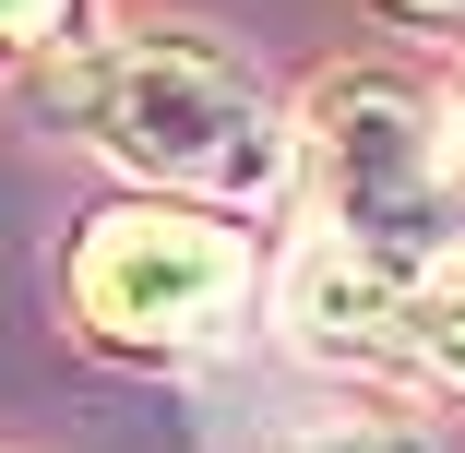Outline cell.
<instances>
[{"mask_svg":"<svg viewBox=\"0 0 465 453\" xmlns=\"http://www.w3.org/2000/svg\"><path fill=\"white\" fill-rule=\"evenodd\" d=\"M60 108L84 120V143L120 155L132 179H167V192H215V203H262L287 179L299 132L262 108V84L203 48V36H120L84 48L60 72Z\"/></svg>","mask_w":465,"mask_h":453,"instance_id":"1","label":"cell"},{"mask_svg":"<svg viewBox=\"0 0 465 453\" xmlns=\"http://www.w3.org/2000/svg\"><path fill=\"white\" fill-rule=\"evenodd\" d=\"M299 155H311V192H322V239H358V251L406 262V275H430V251H441V132L406 84L334 72L299 120Z\"/></svg>","mask_w":465,"mask_h":453,"instance_id":"2","label":"cell"},{"mask_svg":"<svg viewBox=\"0 0 465 453\" xmlns=\"http://www.w3.org/2000/svg\"><path fill=\"white\" fill-rule=\"evenodd\" d=\"M72 310L96 322L108 346H215L251 310V251L215 215H179V203H120L72 239Z\"/></svg>","mask_w":465,"mask_h":453,"instance_id":"3","label":"cell"},{"mask_svg":"<svg viewBox=\"0 0 465 453\" xmlns=\"http://www.w3.org/2000/svg\"><path fill=\"white\" fill-rule=\"evenodd\" d=\"M394 370L465 394V275H441V262H430V275L406 287V310H394Z\"/></svg>","mask_w":465,"mask_h":453,"instance_id":"4","label":"cell"},{"mask_svg":"<svg viewBox=\"0 0 465 453\" xmlns=\"http://www.w3.org/2000/svg\"><path fill=\"white\" fill-rule=\"evenodd\" d=\"M287 453H430L418 429H311V441H287Z\"/></svg>","mask_w":465,"mask_h":453,"instance_id":"5","label":"cell"},{"mask_svg":"<svg viewBox=\"0 0 465 453\" xmlns=\"http://www.w3.org/2000/svg\"><path fill=\"white\" fill-rule=\"evenodd\" d=\"M60 13H72V0H0V48H36V36H60Z\"/></svg>","mask_w":465,"mask_h":453,"instance_id":"6","label":"cell"},{"mask_svg":"<svg viewBox=\"0 0 465 453\" xmlns=\"http://www.w3.org/2000/svg\"><path fill=\"white\" fill-rule=\"evenodd\" d=\"M394 13H406V25H453V13H465V0H394Z\"/></svg>","mask_w":465,"mask_h":453,"instance_id":"7","label":"cell"}]
</instances>
